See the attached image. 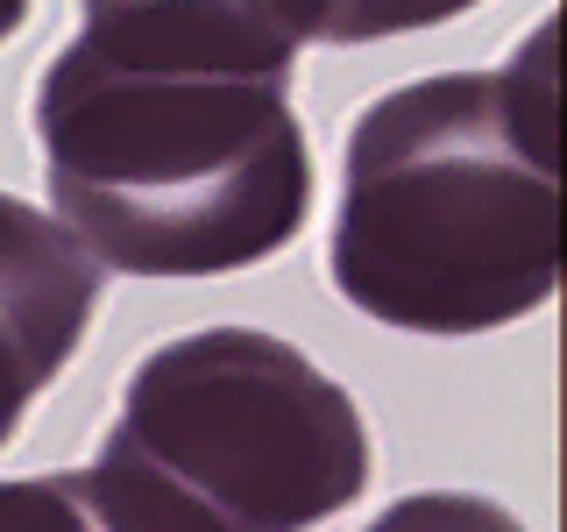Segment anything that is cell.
<instances>
[{
  "instance_id": "obj_1",
  "label": "cell",
  "mask_w": 567,
  "mask_h": 532,
  "mask_svg": "<svg viewBox=\"0 0 567 532\" xmlns=\"http://www.w3.org/2000/svg\"><path fill=\"white\" fill-rule=\"evenodd\" d=\"M291 58L241 0H85L35 79V142L100 270L220 277L298 242L312 150Z\"/></svg>"
},
{
  "instance_id": "obj_2",
  "label": "cell",
  "mask_w": 567,
  "mask_h": 532,
  "mask_svg": "<svg viewBox=\"0 0 567 532\" xmlns=\"http://www.w3.org/2000/svg\"><path fill=\"white\" fill-rule=\"evenodd\" d=\"M327 270L354 313L404 334H489L554 298V29L504 71L419 79L354 114Z\"/></svg>"
},
{
  "instance_id": "obj_3",
  "label": "cell",
  "mask_w": 567,
  "mask_h": 532,
  "mask_svg": "<svg viewBox=\"0 0 567 532\" xmlns=\"http://www.w3.org/2000/svg\"><path fill=\"white\" fill-rule=\"evenodd\" d=\"M93 469L142 532H312L362 497L369 433L284 334L199 327L135 362Z\"/></svg>"
},
{
  "instance_id": "obj_4",
  "label": "cell",
  "mask_w": 567,
  "mask_h": 532,
  "mask_svg": "<svg viewBox=\"0 0 567 532\" xmlns=\"http://www.w3.org/2000/svg\"><path fill=\"white\" fill-rule=\"evenodd\" d=\"M100 306V263L64 221L0 192V448L58 369L79 355Z\"/></svg>"
},
{
  "instance_id": "obj_5",
  "label": "cell",
  "mask_w": 567,
  "mask_h": 532,
  "mask_svg": "<svg viewBox=\"0 0 567 532\" xmlns=\"http://www.w3.org/2000/svg\"><path fill=\"white\" fill-rule=\"evenodd\" d=\"M0 532H142L100 469L14 475L0 483Z\"/></svg>"
},
{
  "instance_id": "obj_6",
  "label": "cell",
  "mask_w": 567,
  "mask_h": 532,
  "mask_svg": "<svg viewBox=\"0 0 567 532\" xmlns=\"http://www.w3.org/2000/svg\"><path fill=\"white\" fill-rule=\"evenodd\" d=\"M468 8H483V0H327L319 43H377V35L454 22V14H468Z\"/></svg>"
},
{
  "instance_id": "obj_7",
  "label": "cell",
  "mask_w": 567,
  "mask_h": 532,
  "mask_svg": "<svg viewBox=\"0 0 567 532\" xmlns=\"http://www.w3.org/2000/svg\"><path fill=\"white\" fill-rule=\"evenodd\" d=\"M369 532H525L504 504L489 497H468V490H419V497H398L390 511L369 519Z\"/></svg>"
},
{
  "instance_id": "obj_8",
  "label": "cell",
  "mask_w": 567,
  "mask_h": 532,
  "mask_svg": "<svg viewBox=\"0 0 567 532\" xmlns=\"http://www.w3.org/2000/svg\"><path fill=\"white\" fill-rule=\"evenodd\" d=\"M22 22H29V0H0V43H8Z\"/></svg>"
}]
</instances>
